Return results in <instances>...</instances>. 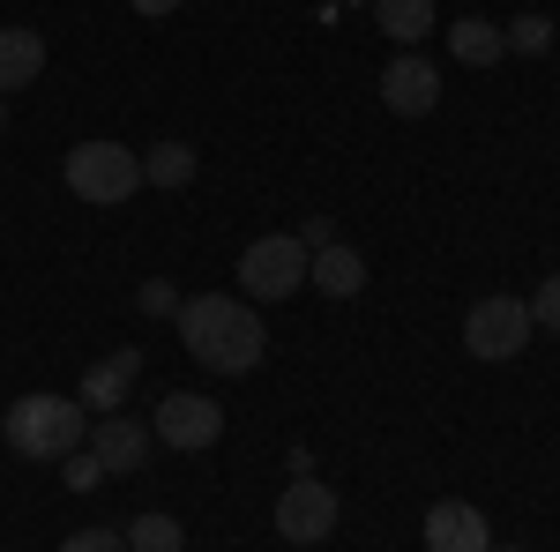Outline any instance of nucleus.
Returning <instances> with one entry per match:
<instances>
[{
    "label": "nucleus",
    "mask_w": 560,
    "mask_h": 552,
    "mask_svg": "<svg viewBox=\"0 0 560 552\" xmlns=\"http://www.w3.org/2000/svg\"><path fill=\"white\" fill-rule=\"evenodd\" d=\"M142 314H179V292L173 284H142Z\"/></svg>",
    "instance_id": "obj_22"
},
{
    "label": "nucleus",
    "mask_w": 560,
    "mask_h": 552,
    "mask_svg": "<svg viewBox=\"0 0 560 552\" xmlns=\"http://www.w3.org/2000/svg\"><path fill=\"white\" fill-rule=\"evenodd\" d=\"M0 128H8V97H0Z\"/></svg>",
    "instance_id": "obj_25"
},
{
    "label": "nucleus",
    "mask_w": 560,
    "mask_h": 552,
    "mask_svg": "<svg viewBox=\"0 0 560 552\" xmlns=\"http://www.w3.org/2000/svg\"><path fill=\"white\" fill-rule=\"evenodd\" d=\"M306 284H322L329 298H359V284H366V261H359L345 239H337V247H322V255L306 261Z\"/></svg>",
    "instance_id": "obj_13"
},
{
    "label": "nucleus",
    "mask_w": 560,
    "mask_h": 552,
    "mask_svg": "<svg viewBox=\"0 0 560 552\" xmlns=\"http://www.w3.org/2000/svg\"><path fill=\"white\" fill-rule=\"evenodd\" d=\"M292 239H300L306 255H322V247H337V216H300V232H292Z\"/></svg>",
    "instance_id": "obj_20"
},
{
    "label": "nucleus",
    "mask_w": 560,
    "mask_h": 552,
    "mask_svg": "<svg viewBox=\"0 0 560 552\" xmlns=\"http://www.w3.org/2000/svg\"><path fill=\"white\" fill-rule=\"evenodd\" d=\"M83 403L75 396H15L8 403V419H0V441L15 448V456H31V463H60V456H75L83 448Z\"/></svg>",
    "instance_id": "obj_2"
},
{
    "label": "nucleus",
    "mask_w": 560,
    "mask_h": 552,
    "mask_svg": "<svg viewBox=\"0 0 560 552\" xmlns=\"http://www.w3.org/2000/svg\"><path fill=\"white\" fill-rule=\"evenodd\" d=\"M135 374H142V351H135V343H120V351H105V359L83 374L75 403H83V411H120V396L135 388Z\"/></svg>",
    "instance_id": "obj_11"
},
{
    "label": "nucleus",
    "mask_w": 560,
    "mask_h": 552,
    "mask_svg": "<svg viewBox=\"0 0 560 552\" xmlns=\"http://www.w3.org/2000/svg\"><path fill=\"white\" fill-rule=\"evenodd\" d=\"M38 75H45V38L23 31V23H8V31H0V97L23 90V83H38Z\"/></svg>",
    "instance_id": "obj_12"
},
{
    "label": "nucleus",
    "mask_w": 560,
    "mask_h": 552,
    "mask_svg": "<svg viewBox=\"0 0 560 552\" xmlns=\"http://www.w3.org/2000/svg\"><path fill=\"white\" fill-rule=\"evenodd\" d=\"M501 38H509V52H530V60H538V52H553V23H546V15H523Z\"/></svg>",
    "instance_id": "obj_18"
},
{
    "label": "nucleus",
    "mask_w": 560,
    "mask_h": 552,
    "mask_svg": "<svg viewBox=\"0 0 560 552\" xmlns=\"http://www.w3.org/2000/svg\"><path fill=\"white\" fill-rule=\"evenodd\" d=\"M448 52H456L464 68H493V60L509 52V38H501V31H493L486 15H464V23L448 31Z\"/></svg>",
    "instance_id": "obj_15"
},
{
    "label": "nucleus",
    "mask_w": 560,
    "mask_h": 552,
    "mask_svg": "<svg viewBox=\"0 0 560 552\" xmlns=\"http://www.w3.org/2000/svg\"><path fill=\"white\" fill-rule=\"evenodd\" d=\"M306 247L292 239V232H269V239H255L247 255H240V298H292L306 284Z\"/></svg>",
    "instance_id": "obj_4"
},
{
    "label": "nucleus",
    "mask_w": 560,
    "mask_h": 552,
    "mask_svg": "<svg viewBox=\"0 0 560 552\" xmlns=\"http://www.w3.org/2000/svg\"><path fill=\"white\" fill-rule=\"evenodd\" d=\"M179 545H187V530H179V515H165V508H150V515L128 522V552H179Z\"/></svg>",
    "instance_id": "obj_17"
},
{
    "label": "nucleus",
    "mask_w": 560,
    "mask_h": 552,
    "mask_svg": "<svg viewBox=\"0 0 560 552\" xmlns=\"http://www.w3.org/2000/svg\"><path fill=\"white\" fill-rule=\"evenodd\" d=\"M97 478H105V463H97V456H75V463H68V485H75V493H90Z\"/></svg>",
    "instance_id": "obj_23"
},
{
    "label": "nucleus",
    "mask_w": 560,
    "mask_h": 552,
    "mask_svg": "<svg viewBox=\"0 0 560 552\" xmlns=\"http://www.w3.org/2000/svg\"><path fill=\"white\" fill-rule=\"evenodd\" d=\"M530 321H538V329H553V337H560V269L546 277V284H538V298H530Z\"/></svg>",
    "instance_id": "obj_19"
},
{
    "label": "nucleus",
    "mask_w": 560,
    "mask_h": 552,
    "mask_svg": "<svg viewBox=\"0 0 560 552\" xmlns=\"http://www.w3.org/2000/svg\"><path fill=\"white\" fill-rule=\"evenodd\" d=\"M337 493L322 485V478H292L284 485V501H277V538L284 545H322L329 530H337Z\"/></svg>",
    "instance_id": "obj_6"
},
{
    "label": "nucleus",
    "mask_w": 560,
    "mask_h": 552,
    "mask_svg": "<svg viewBox=\"0 0 560 552\" xmlns=\"http://www.w3.org/2000/svg\"><path fill=\"white\" fill-rule=\"evenodd\" d=\"M150 425H135V419H120V411H105V425H97V441H90V456L105 463V478H135V470L150 463Z\"/></svg>",
    "instance_id": "obj_10"
},
{
    "label": "nucleus",
    "mask_w": 560,
    "mask_h": 552,
    "mask_svg": "<svg viewBox=\"0 0 560 552\" xmlns=\"http://www.w3.org/2000/svg\"><path fill=\"white\" fill-rule=\"evenodd\" d=\"M374 23H382V38L419 52V38H433V0H374Z\"/></svg>",
    "instance_id": "obj_14"
},
{
    "label": "nucleus",
    "mask_w": 560,
    "mask_h": 552,
    "mask_svg": "<svg viewBox=\"0 0 560 552\" xmlns=\"http://www.w3.org/2000/svg\"><path fill=\"white\" fill-rule=\"evenodd\" d=\"M179 337L195 351V366L210 374H255L261 351H269V329H261L255 298H232V292H202L179 306Z\"/></svg>",
    "instance_id": "obj_1"
},
{
    "label": "nucleus",
    "mask_w": 560,
    "mask_h": 552,
    "mask_svg": "<svg viewBox=\"0 0 560 552\" xmlns=\"http://www.w3.org/2000/svg\"><path fill=\"white\" fill-rule=\"evenodd\" d=\"M427 552H493V530L471 501H433L427 508Z\"/></svg>",
    "instance_id": "obj_9"
},
{
    "label": "nucleus",
    "mask_w": 560,
    "mask_h": 552,
    "mask_svg": "<svg viewBox=\"0 0 560 552\" xmlns=\"http://www.w3.org/2000/svg\"><path fill=\"white\" fill-rule=\"evenodd\" d=\"M382 105L396 120H427L433 105H441V68H433L427 52H396L382 68Z\"/></svg>",
    "instance_id": "obj_7"
},
{
    "label": "nucleus",
    "mask_w": 560,
    "mask_h": 552,
    "mask_svg": "<svg viewBox=\"0 0 560 552\" xmlns=\"http://www.w3.org/2000/svg\"><path fill=\"white\" fill-rule=\"evenodd\" d=\"M68 195L75 202H128L142 187V150H120V142H75L68 150Z\"/></svg>",
    "instance_id": "obj_3"
},
{
    "label": "nucleus",
    "mask_w": 560,
    "mask_h": 552,
    "mask_svg": "<svg viewBox=\"0 0 560 552\" xmlns=\"http://www.w3.org/2000/svg\"><path fill=\"white\" fill-rule=\"evenodd\" d=\"M493 552H523V545H493Z\"/></svg>",
    "instance_id": "obj_26"
},
{
    "label": "nucleus",
    "mask_w": 560,
    "mask_h": 552,
    "mask_svg": "<svg viewBox=\"0 0 560 552\" xmlns=\"http://www.w3.org/2000/svg\"><path fill=\"white\" fill-rule=\"evenodd\" d=\"M195 179V150L187 142H158V150H142V187H187Z\"/></svg>",
    "instance_id": "obj_16"
},
{
    "label": "nucleus",
    "mask_w": 560,
    "mask_h": 552,
    "mask_svg": "<svg viewBox=\"0 0 560 552\" xmlns=\"http://www.w3.org/2000/svg\"><path fill=\"white\" fill-rule=\"evenodd\" d=\"M150 433H158L165 448H179V456H195V448H217L224 411H217L210 396H165V403H158V419H150Z\"/></svg>",
    "instance_id": "obj_8"
},
{
    "label": "nucleus",
    "mask_w": 560,
    "mask_h": 552,
    "mask_svg": "<svg viewBox=\"0 0 560 552\" xmlns=\"http://www.w3.org/2000/svg\"><path fill=\"white\" fill-rule=\"evenodd\" d=\"M530 298H478L471 314H464V343H471V359H516L523 343H530Z\"/></svg>",
    "instance_id": "obj_5"
},
{
    "label": "nucleus",
    "mask_w": 560,
    "mask_h": 552,
    "mask_svg": "<svg viewBox=\"0 0 560 552\" xmlns=\"http://www.w3.org/2000/svg\"><path fill=\"white\" fill-rule=\"evenodd\" d=\"M128 8H135V15H173L179 0H128Z\"/></svg>",
    "instance_id": "obj_24"
},
{
    "label": "nucleus",
    "mask_w": 560,
    "mask_h": 552,
    "mask_svg": "<svg viewBox=\"0 0 560 552\" xmlns=\"http://www.w3.org/2000/svg\"><path fill=\"white\" fill-rule=\"evenodd\" d=\"M60 552H128L120 530H75V538H60Z\"/></svg>",
    "instance_id": "obj_21"
}]
</instances>
